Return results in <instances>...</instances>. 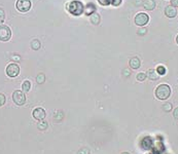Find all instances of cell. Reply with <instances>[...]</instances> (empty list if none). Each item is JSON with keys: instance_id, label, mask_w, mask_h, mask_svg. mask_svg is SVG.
Returning <instances> with one entry per match:
<instances>
[{"instance_id": "obj_1", "label": "cell", "mask_w": 178, "mask_h": 154, "mask_svg": "<svg viewBox=\"0 0 178 154\" xmlns=\"http://www.w3.org/2000/svg\"><path fill=\"white\" fill-rule=\"evenodd\" d=\"M154 93L159 100H167L171 95V87L168 84H160L156 87Z\"/></svg>"}, {"instance_id": "obj_2", "label": "cell", "mask_w": 178, "mask_h": 154, "mask_svg": "<svg viewBox=\"0 0 178 154\" xmlns=\"http://www.w3.org/2000/svg\"><path fill=\"white\" fill-rule=\"evenodd\" d=\"M67 9L70 12L71 15H81V13L85 10V6L81 2V1H77V0H74L72 2H70L68 5H67Z\"/></svg>"}, {"instance_id": "obj_3", "label": "cell", "mask_w": 178, "mask_h": 154, "mask_svg": "<svg viewBox=\"0 0 178 154\" xmlns=\"http://www.w3.org/2000/svg\"><path fill=\"white\" fill-rule=\"evenodd\" d=\"M12 101L16 105L22 106L26 103V95L22 91H15L12 93Z\"/></svg>"}, {"instance_id": "obj_4", "label": "cell", "mask_w": 178, "mask_h": 154, "mask_svg": "<svg viewBox=\"0 0 178 154\" xmlns=\"http://www.w3.org/2000/svg\"><path fill=\"white\" fill-rule=\"evenodd\" d=\"M31 5L32 3L30 0H17L16 7L21 12H27L31 8Z\"/></svg>"}, {"instance_id": "obj_5", "label": "cell", "mask_w": 178, "mask_h": 154, "mask_svg": "<svg viewBox=\"0 0 178 154\" xmlns=\"http://www.w3.org/2000/svg\"><path fill=\"white\" fill-rule=\"evenodd\" d=\"M12 37V31L9 27L1 25L0 26V41H8Z\"/></svg>"}, {"instance_id": "obj_6", "label": "cell", "mask_w": 178, "mask_h": 154, "mask_svg": "<svg viewBox=\"0 0 178 154\" xmlns=\"http://www.w3.org/2000/svg\"><path fill=\"white\" fill-rule=\"evenodd\" d=\"M149 21V17L148 15H146L145 12H139V13H137L136 17H135V24L137 26H145V25L148 23Z\"/></svg>"}, {"instance_id": "obj_7", "label": "cell", "mask_w": 178, "mask_h": 154, "mask_svg": "<svg viewBox=\"0 0 178 154\" xmlns=\"http://www.w3.org/2000/svg\"><path fill=\"white\" fill-rule=\"evenodd\" d=\"M6 74H7L8 77H17L20 74V67L18 64L16 63H12L9 64L7 67H6Z\"/></svg>"}, {"instance_id": "obj_8", "label": "cell", "mask_w": 178, "mask_h": 154, "mask_svg": "<svg viewBox=\"0 0 178 154\" xmlns=\"http://www.w3.org/2000/svg\"><path fill=\"white\" fill-rule=\"evenodd\" d=\"M32 115H33L34 119L38 120V121H41V120H43L44 118H45V115H47V113H45V110H44V109H42V108H36V109H34V110H33V112H32Z\"/></svg>"}, {"instance_id": "obj_9", "label": "cell", "mask_w": 178, "mask_h": 154, "mask_svg": "<svg viewBox=\"0 0 178 154\" xmlns=\"http://www.w3.org/2000/svg\"><path fill=\"white\" fill-rule=\"evenodd\" d=\"M165 15L168 17H174L176 15H177V10H176V7L172 6V5H168L165 8Z\"/></svg>"}, {"instance_id": "obj_10", "label": "cell", "mask_w": 178, "mask_h": 154, "mask_svg": "<svg viewBox=\"0 0 178 154\" xmlns=\"http://www.w3.org/2000/svg\"><path fill=\"white\" fill-rule=\"evenodd\" d=\"M129 65L132 69H138L140 66H141V62H140L139 58H137V56H134V58H132L129 62Z\"/></svg>"}, {"instance_id": "obj_11", "label": "cell", "mask_w": 178, "mask_h": 154, "mask_svg": "<svg viewBox=\"0 0 178 154\" xmlns=\"http://www.w3.org/2000/svg\"><path fill=\"white\" fill-rule=\"evenodd\" d=\"M143 7L146 10L154 9V7H156V2H154V0H144Z\"/></svg>"}, {"instance_id": "obj_12", "label": "cell", "mask_w": 178, "mask_h": 154, "mask_svg": "<svg viewBox=\"0 0 178 154\" xmlns=\"http://www.w3.org/2000/svg\"><path fill=\"white\" fill-rule=\"evenodd\" d=\"M146 76L150 79V80H158L160 75L158 74L156 70H154V69H149L146 73Z\"/></svg>"}, {"instance_id": "obj_13", "label": "cell", "mask_w": 178, "mask_h": 154, "mask_svg": "<svg viewBox=\"0 0 178 154\" xmlns=\"http://www.w3.org/2000/svg\"><path fill=\"white\" fill-rule=\"evenodd\" d=\"M83 12H85L87 15H93L94 12H96V6L93 4V3H89V4L85 7V10H83Z\"/></svg>"}, {"instance_id": "obj_14", "label": "cell", "mask_w": 178, "mask_h": 154, "mask_svg": "<svg viewBox=\"0 0 178 154\" xmlns=\"http://www.w3.org/2000/svg\"><path fill=\"white\" fill-rule=\"evenodd\" d=\"M100 20H101V17L100 15H98L97 12H94L93 15H90V21L92 24L94 25H98L99 23H100Z\"/></svg>"}, {"instance_id": "obj_15", "label": "cell", "mask_w": 178, "mask_h": 154, "mask_svg": "<svg viewBox=\"0 0 178 154\" xmlns=\"http://www.w3.org/2000/svg\"><path fill=\"white\" fill-rule=\"evenodd\" d=\"M31 88V82L29 80H25L22 84V91H25V93H28Z\"/></svg>"}, {"instance_id": "obj_16", "label": "cell", "mask_w": 178, "mask_h": 154, "mask_svg": "<svg viewBox=\"0 0 178 154\" xmlns=\"http://www.w3.org/2000/svg\"><path fill=\"white\" fill-rule=\"evenodd\" d=\"M31 47L32 49H34V50H37V49L40 48V41L38 39H33L31 41Z\"/></svg>"}, {"instance_id": "obj_17", "label": "cell", "mask_w": 178, "mask_h": 154, "mask_svg": "<svg viewBox=\"0 0 178 154\" xmlns=\"http://www.w3.org/2000/svg\"><path fill=\"white\" fill-rule=\"evenodd\" d=\"M47 125L49 124H47V121H42L41 120V121L38 123V128L39 130H47Z\"/></svg>"}, {"instance_id": "obj_18", "label": "cell", "mask_w": 178, "mask_h": 154, "mask_svg": "<svg viewBox=\"0 0 178 154\" xmlns=\"http://www.w3.org/2000/svg\"><path fill=\"white\" fill-rule=\"evenodd\" d=\"M146 77H147L146 74L144 73V72H140L139 74H137L136 78H137V80H138V81H144Z\"/></svg>"}, {"instance_id": "obj_19", "label": "cell", "mask_w": 178, "mask_h": 154, "mask_svg": "<svg viewBox=\"0 0 178 154\" xmlns=\"http://www.w3.org/2000/svg\"><path fill=\"white\" fill-rule=\"evenodd\" d=\"M156 72H158L159 75H165L166 74V68L164 66H159L156 68Z\"/></svg>"}, {"instance_id": "obj_20", "label": "cell", "mask_w": 178, "mask_h": 154, "mask_svg": "<svg viewBox=\"0 0 178 154\" xmlns=\"http://www.w3.org/2000/svg\"><path fill=\"white\" fill-rule=\"evenodd\" d=\"M37 82L38 83H43L44 82V80H45V76H44V74H42V73H40V74H38V76H37Z\"/></svg>"}, {"instance_id": "obj_21", "label": "cell", "mask_w": 178, "mask_h": 154, "mask_svg": "<svg viewBox=\"0 0 178 154\" xmlns=\"http://www.w3.org/2000/svg\"><path fill=\"white\" fill-rule=\"evenodd\" d=\"M163 110L166 111V112H170V111L172 110V105H171L170 103H166V104L163 106Z\"/></svg>"}, {"instance_id": "obj_22", "label": "cell", "mask_w": 178, "mask_h": 154, "mask_svg": "<svg viewBox=\"0 0 178 154\" xmlns=\"http://www.w3.org/2000/svg\"><path fill=\"white\" fill-rule=\"evenodd\" d=\"M4 19H5V12L2 8H0V24H2L4 22Z\"/></svg>"}, {"instance_id": "obj_23", "label": "cell", "mask_w": 178, "mask_h": 154, "mask_svg": "<svg viewBox=\"0 0 178 154\" xmlns=\"http://www.w3.org/2000/svg\"><path fill=\"white\" fill-rule=\"evenodd\" d=\"M77 154H90V150H89L88 148L83 147V148H81V149L77 152Z\"/></svg>"}, {"instance_id": "obj_24", "label": "cell", "mask_w": 178, "mask_h": 154, "mask_svg": "<svg viewBox=\"0 0 178 154\" xmlns=\"http://www.w3.org/2000/svg\"><path fill=\"white\" fill-rule=\"evenodd\" d=\"M122 2H123V0H111V1H110V4H112L113 6H118V5H120Z\"/></svg>"}, {"instance_id": "obj_25", "label": "cell", "mask_w": 178, "mask_h": 154, "mask_svg": "<svg viewBox=\"0 0 178 154\" xmlns=\"http://www.w3.org/2000/svg\"><path fill=\"white\" fill-rule=\"evenodd\" d=\"M5 101H6V99H5V95H3V93H0V107L4 105Z\"/></svg>"}, {"instance_id": "obj_26", "label": "cell", "mask_w": 178, "mask_h": 154, "mask_svg": "<svg viewBox=\"0 0 178 154\" xmlns=\"http://www.w3.org/2000/svg\"><path fill=\"white\" fill-rule=\"evenodd\" d=\"M110 1H111V0H98V2L100 3L101 5H104V6H106V5H109L110 4Z\"/></svg>"}, {"instance_id": "obj_27", "label": "cell", "mask_w": 178, "mask_h": 154, "mask_svg": "<svg viewBox=\"0 0 178 154\" xmlns=\"http://www.w3.org/2000/svg\"><path fill=\"white\" fill-rule=\"evenodd\" d=\"M171 5L174 7H178V0H171Z\"/></svg>"}, {"instance_id": "obj_28", "label": "cell", "mask_w": 178, "mask_h": 154, "mask_svg": "<svg viewBox=\"0 0 178 154\" xmlns=\"http://www.w3.org/2000/svg\"><path fill=\"white\" fill-rule=\"evenodd\" d=\"M173 115H174V117H175V119L178 120V107L175 108L173 111Z\"/></svg>"}, {"instance_id": "obj_29", "label": "cell", "mask_w": 178, "mask_h": 154, "mask_svg": "<svg viewBox=\"0 0 178 154\" xmlns=\"http://www.w3.org/2000/svg\"><path fill=\"white\" fill-rule=\"evenodd\" d=\"M146 33V29H140L139 32H138V34L139 35H144Z\"/></svg>"}, {"instance_id": "obj_30", "label": "cell", "mask_w": 178, "mask_h": 154, "mask_svg": "<svg viewBox=\"0 0 178 154\" xmlns=\"http://www.w3.org/2000/svg\"><path fill=\"white\" fill-rule=\"evenodd\" d=\"M176 42H177V44H178V35L176 36Z\"/></svg>"}, {"instance_id": "obj_31", "label": "cell", "mask_w": 178, "mask_h": 154, "mask_svg": "<svg viewBox=\"0 0 178 154\" xmlns=\"http://www.w3.org/2000/svg\"><path fill=\"white\" fill-rule=\"evenodd\" d=\"M122 154H130V153H129V152H123Z\"/></svg>"}]
</instances>
